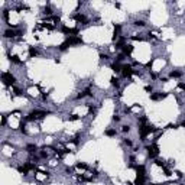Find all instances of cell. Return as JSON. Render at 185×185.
Here are the masks:
<instances>
[{
    "instance_id": "1",
    "label": "cell",
    "mask_w": 185,
    "mask_h": 185,
    "mask_svg": "<svg viewBox=\"0 0 185 185\" xmlns=\"http://www.w3.org/2000/svg\"><path fill=\"white\" fill-rule=\"evenodd\" d=\"M158 129L152 124H139V133H140V140H146V137L151 135V133H155Z\"/></svg>"
},
{
    "instance_id": "2",
    "label": "cell",
    "mask_w": 185,
    "mask_h": 185,
    "mask_svg": "<svg viewBox=\"0 0 185 185\" xmlns=\"http://www.w3.org/2000/svg\"><path fill=\"white\" fill-rule=\"evenodd\" d=\"M46 114H49V111H43V110H32L28 116L25 117L26 122H31V120H41V119H45Z\"/></svg>"
},
{
    "instance_id": "3",
    "label": "cell",
    "mask_w": 185,
    "mask_h": 185,
    "mask_svg": "<svg viewBox=\"0 0 185 185\" xmlns=\"http://www.w3.org/2000/svg\"><path fill=\"white\" fill-rule=\"evenodd\" d=\"M1 81L4 85L12 87V85L16 84V77L12 75V72H1Z\"/></svg>"
},
{
    "instance_id": "4",
    "label": "cell",
    "mask_w": 185,
    "mask_h": 185,
    "mask_svg": "<svg viewBox=\"0 0 185 185\" xmlns=\"http://www.w3.org/2000/svg\"><path fill=\"white\" fill-rule=\"evenodd\" d=\"M146 151H148V156L153 159V158H156L159 155V146L156 143H151V145L146 146Z\"/></svg>"
},
{
    "instance_id": "5",
    "label": "cell",
    "mask_w": 185,
    "mask_h": 185,
    "mask_svg": "<svg viewBox=\"0 0 185 185\" xmlns=\"http://www.w3.org/2000/svg\"><path fill=\"white\" fill-rule=\"evenodd\" d=\"M20 35H22V31H17V29H13V28H9L3 32V36L7 38V39H13V38L20 36Z\"/></svg>"
},
{
    "instance_id": "6",
    "label": "cell",
    "mask_w": 185,
    "mask_h": 185,
    "mask_svg": "<svg viewBox=\"0 0 185 185\" xmlns=\"http://www.w3.org/2000/svg\"><path fill=\"white\" fill-rule=\"evenodd\" d=\"M135 74V69L130 64H123V68H122V77L123 78H129Z\"/></svg>"
},
{
    "instance_id": "7",
    "label": "cell",
    "mask_w": 185,
    "mask_h": 185,
    "mask_svg": "<svg viewBox=\"0 0 185 185\" xmlns=\"http://www.w3.org/2000/svg\"><path fill=\"white\" fill-rule=\"evenodd\" d=\"M67 41L69 42V45H83L84 43L83 38H80V36H68Z\"/></svg>"
},
{
    "instance_id": "8",
    "label": "cell",
    "mask_w": 185,
    "mask_h": 185,
    "mask_svg": "<svg viewBox=\"0 0 185 185\" xmlns=\"http://www.w3.org/2000/svg\"><path fill=\"white\" fill-rule=\"evenodd\" d=\"M74 19H75L78 23H83V25H87V23H88L87 16H85V15H81V13H77L75 16H74Z\"/></svg>"
},
{
    "instance_id": "9",
    "label": "cell",
    "mask_w": 185,
    "mask_h": 185,
    "mask_svg": "<svg viewBox=\"0 0 185 185\" xmlns=\"http://www.w3.org/2000/svg\"><path fill=\"white\" fill-rule=\"evenodd\" d=\"M135 169L137 177H146V168L143 165H137V166H135Z\"/></svg>"
},
{
    "instance_id": "10",
    "label": "cell",
    "mask_w": 185,
    "mask_h": 185,
    "mask_svg": "<svg viewBox=\"0 0 185 185\" xmlns=\"http://www.w3.org/2000/svg\"><path fill=\"white\" fill-rule=\"evenodd\" d=\"M133 49H135V48H133V45H130V43H126V45H124V46H123V49H122V54H124V55H130V54H132V52H133Z\"/></svg>"
},
{
    "instance_id": "11",
    "label": "cell",
    "mask_w": 185,
    "mask_h": 185,
    "mask_svg": "<svg viewBox=\"0 0 185 185\" xmlns=\"http://www.w3.org/2000/svg\"><path fill=\"white\" fill-rule=\"evenodd\" d=\"M111 71H113V72H122V68H123V65H122V64H120V62H117V61H116V62H113V64H111Z\"/></svg>"
},
{
    "instance_id": "12",
    "label": "cell",
    "mask_w": 185,
    "mask_h": 185,
    "mask_svg": "<svg viewBox=\"0 0 185 185\" xmlns=\"http://www.w3.org/2000/svg\"><path fill=\"white\" fill-rule=\"evenodd\" d=\"M88 95H92V94H91V88H90V87H87L83 92H80V94L77 95V98L80 100V98H84V97H88Z\"/></svg>"
},
{
    "instance_id": "13",
    "label": "cell",
    "mask_w": 185,
    "mask_h": 185,
    "mask_svg": "<svg viewBox=\"0 0 185 185\" xmlns=\"http://www.w3.org/2000/svg\"><path fill=\"white\" fill-rule=\"evenodd\" d=\"M124 45H126V38H124V36H122L117 42H116V48H119V49H123V46H124Z\"/></svg>"
},
{
    "instance_id": "14",
    "label": "cell",
    "mask_w": 185,
    "mask_h": 185,
    "mask_svg": "<svg viewBox=\"0 0 185 185\" xmlns=\"http://www.w3.org/2000/svg\"><path fill=\"white\" fill-rule=\"evenodd\" d=\"M39 55V51L36 49L35 46H29V57L31 58H35V57H38Z\"/></svg>"
},
{
    "instance_id": "15",
    "label": "cell",
    "mask_w": 185,
    "mask_h": 185,
    "mask_svg": "<svg viewBox=\"0 0 185 185\" xmlns=\"http://www.w3.org/2000/svg\"><path fill=\"white\" fill-rule=\"evenodd\" d=\"M9 61L13 62V64H16V65H20V64H22V61L19 59L17 55H9Z\"/></svg>"
},
{
    "instance_id": "16",
    "label": "cell",
    "mask_w": 185,
    "mask_h": 185,
    "mask_svg": "<svg viewBox=\"0 0 185 185\" xmlns=\"http://www.w3.org/2000/svg\"><path fill=\"white\" fill-rule=\"evenodd\" d=\"M26 151L29 152V153H36V152H38V146H36L35 143H31V145L26 146Z\"/></svg>"
},
{
    "instance_id": "17",
    "label": "cell",
    "mask_w": 185,
    "mask_h": 185,
    "mask_svg": "<svg viewBox=\"0 0 185 185\" xmlns=\"http://www.w3.org/2000/svg\"><path fill=\"white\" fill-rule=\"evenodd\" d=\"M110 84L113 85V87H116V88H119L120 87V80H119L117 77H111L110 78Z\"/></svg>"
},
{
    "instance_id": "18",
    "label": "cell",
    "mask_w": 185,
    "mask_h": 185,
    "mask_svg": "<svg viewBox=\"0 0 185 185\" xmlns=\"http://www.w3.org/2000/svg\"><path fill=\"white\" fill-rule=\"evenodd\" d=\"M179 77H182V72H181V71L174 69V71L169 72V78H179Z\"/></svg>"
},
{
    "instance_id": "19",
    "label": "cell",
    "mask_w": 185,
    "mask_h": 185,
    "mask_svg": "<svg viewBox=\"0 0 185 185\" xmlns=\"http://www.w3.org/2000/svg\"><path fill=\"white\" fill-rule=\"evenodd\" d=\"M75 168L77 169H83V171H87V169H88V165H87V163H84V162H77V163H75Z\"/></svg>"
},
{
    "instance_id": "20",
    "label": "cell",
    "mask_w": 185,
    "mask_h": 185,
    "mask_svg": "<svg viewBox=\"0 0 185 185\" xmlns=\"http://www.w3.org/2000/svg\"><path fill=\"white\" fill-rule=\"evenodd\" d=\"M146 181V177H136L135 179V185H143Z\"/></svg>"
},
{
    "instance_id": "21",
    "label": "cell",
    "mask_w": 185,
    "mask_h": 185,
    "mask_svg": "<svg viewBox=\"0 0 185 185\" xmlns=\"http://www.w3.org/2000/svg\"><path fill=\"white\" fill-rule=\"evenodd\" d=\"M69 46H71V45H69V42H68V41H65V42H62L61 45H59V51H62V52H64V51H67Z\"/></svg>"
},
{
    "instance_id": "22",
    "label": "cell",
    "mask_w": 185,
    "mask_h": 185,
    "mask_svg": "<svg viewBox=\"0 0 185 185\" xmlns=\"http://www.w3.org/2000/svg\"><path fill=\"white\" fill-rule=\"evenodd\" d=\"M117 135V132L114 130V129H107L106 130V136H110V137H113V136Z\"/></svg>"
},
{
    "instance_id": "23",
    "label": "cell",
    "mask_w": 185,
    "mask_h": 185,
    "mask_svg": "<svg viewBox=\"0 0 185 185\" xmlns=\"http://www.w3.org/2000/svg\"><path fill=\"white\" fill-rule=\"evenodd\" d=\"M19 129H20V132H22V133H28V130H26V123L25 122H20V123H19Z\"/></svg>"
},
{
    "instance_id": "24",
    "label": "cell",
    "mask_w": 185,
    "mask_h": 185,
    "mask_svg": "<svg viewBox=\"0 0 185 185\" xmlns=\"http://www.w3.org/2000/svg\"><path fill=\"white\" fill-rule=\"evenodd\" d=\"M43 15L51 16V15H52V9H51L49 6H45V7H43Z\"/></svg>"
},
{
    "instance_id": "25",
    "label": "cell",
    "mask_w": 185,
    "mask_h": 185,
    "mask_svg": "<svg viewBox=\"0 0 185 185\" xmlns=\"http://www.w3.org/2000/svg\"><path fill=\"white\" fill-rule=\"evenodd\" d=\"M133 25L137 26V28H143V26H146V23H145L143 20H135V22H133Z\"/></svg>"
},
{
    "instance_id": "26",
    "label": "cell",
    "mask_w": 185,
    "mask_h": 185,
    "mask_svg": "<svg viewBox=\"0 0 185 185\" xmlns=\"http://www.w3.org/2000/svg\"><path fill=\"white\" fill-rule=\"evenodd\" d=\"M13 92H15V95H17V97H22V95H23L22 90H20V88H16V87L13 88Z\"/></svg>"
},
{
    "instance_id": "27",
    "label": "cell",
    "mask_w": 185,
    "mask_h": 185,
    "mask_svg": "<svg viewBox=\"0 0 185 185\" xmlns=\"http://www.w3.org/2000/svg\"><path fill=\"white\" fill-rule=\"evenodd\" d=\"M69 120H71V122H77V120H80V116H78V114H71V116H69Z\"/></svg>"
},
{
    "instance_id": "28",
    "label": "cell",
    "mask_w": 185,
    "mask_h": 185,
    "mask_svg": "<svg viewBox=\"0 0 185 185\" xmlns=\"http://www.w3.org/2000/svg\"><path fill=\"white\" fill-rule=\"evenodd\" d=\"M71 143H74V145H78V143H80V133H78L72 140H71Z\"/></svg>"
},
{
    "instance_id": "29",
    "label": "cell",
    "mask_w": 185,
    "mask_h": 185,
    "mask_svg": "<svg viewBox=\"0 0 185 185\" xmlns=\"http://www.w3.org/2000/svg\"><path fill=\"white\" fill-rule=\"evenodd\" d=\"M124 58H126V55H124V54H119V57L116 58V61H117V62H122Z\"/></svg>"
},
{
    "instance_id": "30",
    "label": "cell",
    "mask_w": 185,
    "mask_h": 185,
    "mask_svg": "<svg viewBox=\"0 0 185 185\" xmlns=\"http://www.w3.org/2000/svg\"><path fill=\"white\" fill-rule=\"evenodd\" d=\"M145 91L152 94V92H153V87H152V85H146V87H145Z\"/></svg>"
},
{
    "instance_id": "31",
    "label": "cell",
    "mask_w": 185,
    "mask_h": 185,
    "mask_svg": "<svg viewBox=\"0 0 185 185\" xmlns=\"http://www.w3.org/2000/svg\"><path fill=\"white\" fill-rule=\"evenodd\" d=\"M6 123H7V119H6V116H1V123H0V126L4 127V126H6Z\"/></svg>"
},
{
    "instance_id": "32",
    "label": "cell",
    "mask_w": 185,
    "mask_h": 185,
    "mask_svg": "<svg viewBox=\"0 0 185 185\" xmlns=\"http://www.w3.org/2000/svg\"><path fill=\"white\" fill-rule=\"evenodd\" d=\"M39 156H41V158H43V159H45V158H48V153H46V152H45V151H41V152H39Z\"/></svg>"
},
{
    "instance_id": "33",
    "label": "cell",
    "mask_w": 185,
    "mask_h": 185,
    "mask_svg": "<svg viewBox=\"0 0 185 185\" xmlns=\"http://www.w3.org/2000/svg\"><path fill=\"white\" fill-rule=\"evenodd\" d=\"M122 130H123V133H129V132H130V126H123V129H122Z\"/></svg>"
},
{
    "instance_id": "34",
    "label": "cell",
    "mask_w": 185,
    "mask_h": 185,
    "mask_svg": "<svg viewBox=\"0 0 185 185\" xmlns=\"http://www.w3.org/2000/svg\"><path fill=\"white\" fill-rule=\"evenodd\" d=\"M111 119H113V122H120V120H122V117H120L119 114H114Z\"/></svg>"
},
{
    "instance_id": "35",
    "label": "cell",
    "mask_w": 185,
    "mask_h": 185,
    "mask_svg": "<svg viewBox=\"0 0 185 185\" xmlns=\"http://www.w3.org/2000/svg\"><path fill=\"white\" fill-rule=\"evenodd\" d=\"M3 19H4V20L9 19V10H4V12H3Z\"/></svg>"
},
{
    "instance_id": "36",
    "label": "cell",
    "mask_w": 185,
    "mask_h": 185,
    "mask_svg": "<svg viewBox=\"0 0 185 185\" xmlns=\"http://www.w3.org/2000/svg\"><path fill=\"white\" fill-rule=\"evenodd\" d=\"M153 62H155V59H151V61H149V62L146 64V68H148V69H149V68H152V65H153Z\"/></svg>"
},
{
    "instance_id": "37",
    "label": "cell",
    "mask_w": 185,
    "mask_h": 185,
    "mask_svg": "<svg viewBox=\"0 0 185 185\" xmlns=\"http://www.w3.org/2000/svg\"><path fill=\"white\" fill-rule=\"evenodd\" d=\"M123 142H124V145H127V146H132V145H133V142H132L130 139H124Z\"/></svg>"
},
{
    "instance_id": "38",
    "label": "cell",
    "mask_w": 185,
    "mask_h": 185,
    "mask_svg": "<svg viewBox=\"0 0 185 185\" xmlns=\"http://www.w3.org/2000/svg\"><path fill=\"white\" fill-rule=\"evenodd\" d=\"M178 87H179L181 90H184V91H185V83H178Z\"/></svg>"
},
{
    "instance_id": "39",
    "label": "cell",
    "mask_w": 185,
    "mask_h": 185,
    "mask_svg": "<svg viewBox=\"0 0 185 185\" xmlns=\"http://www.w3.org/2000/svg\"><path fill=\"white\" fill-rule=\"evenodd\" d=\"M100 58L106 61V59H109V55H106V54H100Z\"/></svg>"
},
{
    "instance_id": "40",
    "label": "cell",
    "mask_w": 185,
    "mask_h": 185,
    "mask_svg": "<svg viewBox=\"0 0 185 185\" xmlns=\"http://www.w3.org/2000/svg\"><path fill=\"white\" fill-rule=\"evenodd\" d=\"M181 126H182V127H185V120L182 122V123H181Z\"/></svg>"
},
{
    "instance_id": "41",
    "label": "cell",
    "mask_w": 185,
    "mask_h": 185,
    "mask_svg": "<svg viewBox=\"0 0 185 185\" xmlns=\"http://www.w3.org/2000/svg\"><path fill=\"white\" fill-rule=\"evenodd\" d=\"M181 185H185V184H181Z\"/></svg>"
}]
</instances>
